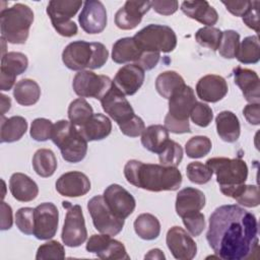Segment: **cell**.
<instances>
[{"instance_id":"6da1fadb","label":"cell","mask_w":260,"mask_h":260,"mask_svg":"<svg viewBox=\"0 0 260 260\" xmlns=\"http://www.w3.org/2000/svg\"><path fill=\"white\" fill-rule=\"evenodd\" d=\"M206 240L224 260H247L259 249L256 216L236 204L221 205L209 216Z\"/></svg>"},{"instance_id":"9c48e42d","label":"cell","mask_w":260,"mask_h":260,"mask_svg":"<svg viewBox=\"0 0 260 260\" xmlns=\"http://www.w3.org/2000/svg\"><path fill=\"white\" fill-rule=\"evenodd\" d=\"M62 205L67 209L61 239L67 247H79L87 239V231L80 205H72L68 201H63Z\"/></svg>"},{"instance_id":"c3c4849f","label":"cell","mask_w":260,"mask_h":260,"mask_svg":"<svg viewBox=\"0 0 260 260\" xmlns=\"http://www.w3.org/2000/svg\"><path fill=\"white\" fill-rule=\"evenodd\" d=\"M35 208L22 207L15 213V224L18 230L25 235H34Z\"/></svg>"},{"instance_id":"3957f363","label":"cell","mask_w":260,"mask_h":260,"mask_svg":"<svg viewBox=\"0 0 260 260\" xmlns=\"http://www.w3.org/2000/svg\"><path fill=\"white\" fill-rule=\"evenodd\" d=\"M108 57L107 48L99 42L74 41L68 44L62 52L64 65L75 71L102 68L108 61Z\"/></svg>"},{"instance_id":"7402d4cb","label":"cell","mask_w":260,"mask_h":260,"mask_svg":"<svg viewBox=\"0 0 260 260\" xmlns=\"http://www.w3.org/2000/svg\"><path fill=\"white\" fill-rule=\"evenodd\" d=\"M144 77L142 68L135 64H127L118 70L113 82L125 95H133L142 86Z\"/></svg>"},{"instance_id":"bcb514c9","label":"cell","mask_w":260,"mask_h":260,"mask_svg":"<svg viewBox=\"0 0 260 260\" xmlns=\"http://www.w3.org/2000/svg\"><path fill=\"white\" fill-rule=\"evenodd\" d=\"M65 250L62 244L58 241H49L41 245L37 251L36 259L45 260V259H64Z\"/></svg>"},{"instance_id":"74e56055","label":"cell","mask_w":260,"mask_h":260,"mask_svg":"<svg viewBox=\"0 0 260 260\" xmlns=\"http://www.w3.org/2000/svg\"><path fill=\"white\" fill-rule=\"evenodd\" d=\"M93 115V110L87 101L83 98H79L70 103L68 107L69 121L77 128L84 125L87 120Z\"/></svg>"},{"instance_id":"7bdbcfd3","label":"cell","mask_w":260,"mask_h":260,"mask_svg":"<svg viewBox=\"0 0 260 260\" xmlns=\"http://www.w3.org/2000/svg\"><path fill=\"white\" fill-rule=\"evenodd\" d=\"M240 46V35L233 29L222 31L220 45L218 48L219 54L225 59L236 58Z\"/></svg>"},{"instance_id":"60d3db41","label":"cell","mask_w":260,"mask_h":260,"mask_svg":"<svg viewBox=\"0 0 260 260\" xmlns=\"http://www.w3.org/2000/svg\"><path fill=\"white\" fill-rule=\"evenodd\" d=\"M212 143L207 136H194L185 144V151L190 158H200L205 156L211 150Z\"/></svg>"},{"instance_id":"5b68a950","label":"cell","mask_w":260,"mask_h":260,"mask_svg":"<svg viewBox=\"0 0 260 260\" xmlns=\"http://www.w3.org/2000/svg\"><path fill=\"white\" fill-rule=\"evenodd\" d=\"M51 139L68 162L81 161L87 152V140L70 121L59 120L53 126Z\"/></svg>"},{"instance_id":"7dc6e473","label":"cell","mask_w":260,"mask_h":260,"mask_svg":"<svg viewBox=\"0 0 260 260\" xmlns=\"http://www.w3.org/2000/svg\"><path fill=\"white\" fill-rule=\"evenodd\" d=\"M190 117L192 122L197 126L207 127L213 119V112L208 105L196 102L190 112Z\"/></svg>"},{"instance_id":"ee69618b","label":"cell","mask_w":260,"mask_h":260,"mask_svg":"<svg viewBox=\"0 0 260 260\" xmlns=\"http://www.w3.org/2000/svg\"><path fill=\"white\" fill-rule=\"evenodd\" d=\"M186 174L192 183L202 185L210 181L213 172L206 164H202L200 161H192L187 165Z\"/></svg>"},{"instance_id":"e0dca14e","label":"cell","mask_w":260,"mask_h":260,"mask_svg":"<svg viewBox=\"0 0 260 260\" xmlns=\"http://www.w3.org/2000/svg\"><path fill=\"white\" fill-rule=\"evenodd\" d=\"M81 28L89 35L102 32L107 26V11L99 0H89L83 3V8L78 16Z\"/></svg>"},{"instance_id":"83f0119b","label":"cell","mask_w":260,"mask_h":260,"mask_svg":"<svg viewBox=\"0 0 260 260\" xmlns=\"http://www.w3.org/2000/svg\"><path fill=\"white\" fill-rule=\"evenodd\" d=\"M78 130L87 141L102 140L110 135L112 131V122L107 116L101 113H93L87 122L79 127Z\"/></svg>"},{"instance_id":"d590c367","label":"cell","mask_w":260,"mask_h":260,"mask_svg":"<svg viewBox=\"0 0 260 260\" xmlns=\"http://www.w3.org/2000/svg\"><path fill=\"white\" fill-rule=\"evenodd\" d=\"M185 85L183 77L176 71H165L158 74L155 79V89L159 95L165 99H170L172 94Z\"/></svg>"},{"instance_id":"4fadbf2b","label":"cell","mask_w":260,"mask_h":260,"mask_svg":"<svg viewBox=\"0 0 260 260\" xmlns=\"http://www.w3.org/2000/svg\"><path fill=\"white\" fill-rule=\"evenodd\" d=\"M34 236L38 240L52 239L58 229L59 211L55 204L44 202L35 208Z\"/></svg>"},{"instance_id":"816d5d0a","label":"cell","mask_w":260,"mask_h":260,"mask_svg":"<svg viewBox=\"0 0 260 260\" xmlns=\"http://www.w3.org/2000/svg\"><path fill=\"white\" fill-rule=\"evenodd\" d=\"M259 1H252L250 8L243 17V22L250 28L259 32Z\"/></svg>"},{"instance_id":"4316f807","label":"cell","mask_w":260,"mask_h":260,"mask_svg":"<svg viewBox=\"0 0 260 260\" xmlns=\"http://www.w3.org/2000/svg\"><path fill=\"white\" fill-rule=\"evenodd\" d=\"M9 189L14 199L20 202H29L37 198L39 187L27 175L14 173L9 179Z\"/></svg>"},{"instance_id":"ffe728a7","label":"cell","mask_w":260,"mask_h":260,"mask_svg":"<svg viewBox=\"0 0 260 260\" xmlns=\"http://www.w3.org/2000/svg\"><path fill=\"white\" fill-rule=\"evenodd\" d=\"M151 8L150 1H126L115 14V24L120 29L135 28L145 13Z\"/></svg>"},{"instance_id":"52a82bcc","label":"cell","mask_w":260,"mask_h":260,"mask_svg":"<svg viewBox=\"0 0 260 260\" xmlns=\"http://www.w3.org/2000/svg\"><path fill=\"white\" fill-rule=\"evenodd\" d=\"M133 39L143 50L156 53H170L177 46V36L168 25L148 24L137 31Z\"/></svg>"},{"instance_id":"db71d44e","label":"cell","mask_w":260,"mask_h":260,"mask_svg":"<svg viewBox=\"0 0 260 260\" xmlns=\"http://www.w3.org/2000/svg\"><path fill=\"white\" fill-rule=\"evenodd\" d=\"M252 1H222V4L235 16H244L251 6Z\"/></svg>"},{"instance_id":"cb8c5ba5","label":"cell","mask_w":260,"mask_h":260,"mask_svg":"<svg viewBox=\"0 0 260 260\" xmlns=\"http://www.w3.org/2000/svg\"><path fill=\"white\" fill-rule=\"evenodd\" d=\"M235 83L241 89L245 100L248 103L260 102V79L258 74L248 68L241 66L236 67L233 70Z\"/></svg>"},{"instance_id":"e575fe53","label":"cell","mask_w":260,"mask_h":260,"mask_svg":"<svg viewBox=\"0 0 260 260\" xmlns=\"http://www.w3.org/2000/svg\"><path fill=\"white\" fill-rule=\"evenodd\" d=\"M32 168L40 177L48 178L53 176L57 169L55 153L48 148L38 149L32 156Z\"/></svg>"},{"instance_id":"6f0895ef","label":"cell","mask_w":260,"mask_h":260,"mask_svg":"<svg viewBox=\"0 0 260 260\" xmlns=\"http://www.w3.org/2000/svg\"><path fill=\"white\" fill-rule=\"evenodd\" d=\"M144 258L145 259H166V256L161 250L152 249L144 256Z\"/></svg>"},{"instance_id":"30bf717a","label":"cell","mask_w":260,"mask_h":260,"mask_svg":"<svg viewBox=\"0 0 260 260\" xmlns=\"http://www.w3.org/2000/svg\"><path fill=\"white\" fill-rule=\"evenodd\" d=\"M87 209L95 230L101 234L116 236L123 230L125 219L119 218L112 213L104 199V196L96 195L89 199Z\"/></svg>"},{"instance_id":"d6986e66","label":"cell","mask_w":260,"mask_h":260,"mask_svg":"<svg viewBox=\"0 0 260 260\" xmlns=\"http://www.w3.org/2000/svg\"><path fill=\"white\" fill-rule=\"evenodd\" d=\"M196 102L194 90L185 84L169 99V112L166 117L180 122H189L190 112Z\"/></svg>"},{"instance_id":"603a6c76","label":"cell","mask_w":260,"mask_h":260,"mask_svg":"<svg viewBox=\"0 0 260 260\" xmlns=\"http://www.w3.org/2000/svg\"><path fill=\"white\" fill-rule=\"evenodd\" d=\"M229 87L225 79L216 74H208L201 77L196 84L198 98L207 103H216L228 93Z\"/></svg>"},{"instance_id":"44dd1931","label":"cell","mask_w":260,"mask_h":260,"mask_svg":"<svg viewBox=\"0 0 260 260\" xmlns=\"http://www.w3.org/2000/svg\"><path fill=\"white\" fill-rule=\"evenodd\" d=\"M56 190L62 196L80 197L90 190V182L81 172H67L56 181Z\"/></svg>"},{"instance_id":"ab89813d","label":"cell","mask_w":260,"mask_h":260,"mask_svg":"<svg viewBox=\"0 0 260 260\" xmlns=\"http://www.w3.org/2000/svg\"><path fill=\"white\" fill-rule=\"evenodd\" d=\"M222 37V31L213 26H204L199 28L195 34L196 42L205 48L211 49L212 51H217L220 45Z\"/></svg>"},{"instance_id":"2e32d148","label":"cell","mask_w":260,"mask_h":260,"mask_svg":"<svg viewBox=\"0 0 260 260\" xmlns=\"http://www.w3.org/2000/svg\"><path fill=\"white\" fill-rule=\"evenodd\" d=\"M166 242L172 255L178 260H191L196 256L197 245L192 236L178 225L168 231Z\"/></svg>"},{"instance_id":"5bb4252c","label":"cell","mask_w":260,"mask_h":260,"mask_svg":"<svg viewBox=\"0 0 260 260\" xmlns=\"http://www.w3.org/2000/svg\"><path fill=\"white\" fill-rule=\"evenodd\" d=\"M86 251L101 259H130L125 246L107 234L92 235L86 244Z\"/></svg>"},{"instance_id":"f5cc1de1","label":"cell","mask_w":260,"mask_h":260,"mask_svg":"<svg viewBox=\"0 0 260 260\" xmlns=\"http://www.w3.org/2000/svg\"><path fill=\"white\" fill-rule=\"evenodd\" d=\"M151 8L161 15H171L179 8L178 1H151Z\"/></svg>"},{"instance_id":"f1b7e54d","label":"cell","mask_w":260,"mask_h":260,"mask_svg":"<svg viewBox=\"0 0 260 260\" xmlns=\"http://www.w3.org/2000/svg\"><path fill=\"white\" fill-rule=\"evenodd\" d=\"M143 50L136 44L135 40L132 38H122L116 41L112 49V60L118 64H124L128 62H133L136 64Z\"/></svg>"},{"instance_id":"277c9868","label":"cell","mask_w":260,"mask_h":260,"mask_svg":"<svg viewBox=\"0 0 260 260\" xmlns=\"http://www.w3.org/2000/svg\"><path fill=\"white\" fill-rule=\"evenodd\" d=\"M34 21V12L29 6L16 3L0 12L1 38L10 44H24Z\"/></svg>"},{"instance_id":"f35d334b","label":"cell","mask_w":260,"mask_h":260,"mask_svg":"<svg viewBox=\"0 0 260 260\" xmlns=\"http://www.w3.org/2000/svg\"><path fill=\"white\" fill-rule=\"evenodd\" d=\"M238 203L245 207H256L260 203L259 190L256 185H242L231 195Z\"/></svg>"},{"instance_id":"4dcf8cb0","label":"cell","mask_w":260,"mask_h":260,"mask_svg":"<svg viewBox=\"0 0 260 260\" xmlns=\"http://www.w3.org/2000/svg\"><path fill=\"white\" fill-rule=\"evenodd\" d=\"M170 140L169 131L162 125H150L141 134V143L150 152L159 153Z\"/></svg>"},{"instance_id":"f6af8a7d","label":"cell","mask_w":260,"mask_h":260,"mask_svg":"<svg viewBox=\"0 0 260 260\" xmlns=\"http://www.w3.org/2000/svg\"><path fill=\"white\" fill-rule=\"evenodd\" d=\"M54 124L46 118H37L31 122L29 134L36 141H46L51 139Z\"/></svg>"},{"instance_id":"681fc988","label":"cell","mask_w":260,"mask_h":260,"mask_svg":"<svg viewBox=\"0 0 260 260\" xmlns=\"http://www.w3.org/2000/svg\"><path fill=\"white\" fill-rule=\"evenodd\" d=\"M187 232L192 237H198L205 229V217L200 211L189 213L182 217Z\"/></svg>"},{"instance_id":"b9f144b4","label":"cell","mask_w":260,"mask_h":260,"mask_svg":"<svg viewBox=\"0 0 260 260\" xmlns=\"http://www.w3.org/2000/svg\"><path fill=\"white\" fill-rule=\"evenodd\" d=\"M183 158V148L182 146L174 141L169 140L164 149L158 153V159L160 165L165 167H175L177 168Z\"/></svg>"},{"instance_id":"ac0fdd59","label":"cell","mask_w":260,"mask_h":260,"mask_svg":"<svg viewBox=\"0 0 260 260\" xmlns=\"http://www.w3.org/2000/svg\"><path fill=\"white\" fill-rule=\"evenodd\" d=\"M28 66L27 57L20 52H8L1 58L0 88L9 90L15 85L16 76L22 74Z\"/></svg>"},{"instance_id":"f907efd6","label":"cell","mask_w":260,"mask_h":260,"mask_svg":"<svg viewBox=\"0 0 260 260\" xmlns=\"http://www.w3.org/2000/svg\"><path fill=\"white\" fill-rule=\"evenodd\" d=\"M119 128L124 135L129 137H137L142 134V132L145 129V125L143 120L137 115H135L131 120L120 125Z\"/></svg>"},{"instance_id":"836d02e7","label":"cell","mask_w":260,"mask_h":260,"mask_svg":"<svg viewBox=\"0 0 260 260\" xmlns=\"http://www.w3.org/2000/svg\"><path fill=\"white\" fill-rule=\"evenodd\" d=\"M134 231L143 240H155L160 233V223L153 214L141 213L134 220Z\"/></svg>"},{"instance_id":"d4e9b609","label":"cell","mask_w":260,"mask_h":260,"mask_svg":"<svg viewBox=\"0 0 260 260\" xmlns=\"http://www.w3.org/2000/svg\"><path fill=\"white\" fill-rule=\"evenodd\" d=\"M205 195L201 190L186 187L177 194L176 212L183 217L189 213L200 211L205 206Z\"/></svg>"},{"instance_id":"7a4b0ae2","label":"cell","mask_w":260,"mask_h":260,"mask_svg":"<svg viewBox=\"0 0 260 260\" xmlns=\"http://www.w3.org/2000/svg\"><path fill=\"white\" fill-rule=\"evenodd\" d=\"M124 176L131 185L151 192L176 191L182 184V174L178 168L144 164L136 159L126 162Z\"/></svg>"},{"instance_id":"9a60e30c","label":"cell","mask_w":260,"mask_h":260,"mask_svg":"<svg viewBox=\"0 0 260 260\" xmlns=\"http://www.w3.org/2000/svg\"><path fill=\"white\" fill-rule=\"evenodd\" d=\"M103 196L112 213L119 218H127L135 209L136 201L132 194L118 184L108 186Z\"/></svg>"},{"instance_id":"d6a6232c","label":"cell","mask_w":260,"mask_h":260,"mask_svg":"<svg viewBox=\"0 0 260 260\" xmlns=\"http://www.w3.org/2000/svg\"><path fill=\"white\" fill-rule=\"evenodd\" d=\"M13 96L16 103L21 106H32L38 103L41 96V88L35 80L24 78L15 83Z\"/></svg>"},{"instance_id":"8fae6325","label":"cell","mask_w":260,"mask_h":260,"mask_svg":"<svg viewBox=\"0 0 260 260\" xmlns=\"http://www.w3.org/2000/svg\"><path fill=\"white\" fill-rule=\"evenodd\" d=\"M113 85V80L109 76L99 75L90 70L78 71L75 74L72 87L74 92L80 98H93L102 100Z\"/></svg>"},{"instance_id":"680465c9","label":"cell","mask_w":260,"mask_h":260,"mask_svg":"<svg viewBox=\"0 0 260 260\" xmlns=\"http://www.w3.org/2000/svg\"><path fill=\"white\" fill-rule=\"evenodd\" d=\"M0 96H1V115H4L10 109L11 100L9 96H7L3 93Z\"/></svg>"},{"instance_id":"8d00e7d4","label":"cell","mask_w":260,"mask_h":260,"mask_svg":"<svg viewBox=\"0 0 260 260\" xmlns=\"http://www.w3.org/2000/svg\"><path fill=\"white\" fill-rule=\"evenodd\" d=\"M236 58L242 64H255L260 59V46L257 36L246 37L239 46Z\"/></svg>"},{"instance_id":"9f6ffc18","label":"cell","mask_w":260,"mask_h":260,"mask_svg":"<svg viewBox=\"0 0 260 260\" xmlns=\"http://www.w3.org/2000/svg\"><path fill=\"white\" fill-rule=\"evenodd\" d=\"M13 218H12V209L10 205L6 202H1V230H9L12 226Z\"/></svg>"},{"instance_id":"f546056e","label":"cell","mask_w":260,"mask_h":260,"mask_svg":"<svg viewBox=\"0 0 260 260\" xmlns=\"http://www.w3.org/2000/svg\"><path fill=\"white\" fill-rule=\"evenodd\" d=\"M218 136L225 142H236L241 134V125L238 117L231 111H222L215 118Z\"/></svg>"},{"instance_id":"8992f818","label":"cell","mask_w":260,"mask_h":260,"mask_svg":"<svg viewBox=\"0 0 260 260\" xmlns=\"http://www.w3.org/2000/svg\"><path fill=\"white\" fill-rule=\"evenodd\" d=\"M206 165L215 174L220 192L228 197L247 181L248 167L241 158L211 157L207 159Z\"/></svg>"},{"instance_id":"11a10c76","label":"cell","mask_w":260,"mask_h":260,"mask_svg":"<svg viewBox=\"0 0 260 260\" xmlns=\"http://www.w3.org/2000/svg\"><path fill=\"white\" fill-rule=\"evenodd\" d=\"M243 114L248 121V123L252 125H259L260 124V107L258 103H251L248 104L244 110Z\"/></svg>"},{"instance_id":"ba28073f","label":"cell","mask_w":260,"mask_h":260,"mask_svg":"<svg viewBox=\"0 0 260 260\" xmlns=\"http://www.w3.org/2000/svg\"><path fill=\"white\" fill-rule=\"evenodd\" d=\"M82 1L52 0L47 6V13L56 31L63 37L71 38L77 34V25L71 18L77 13Z\"/></svg>"},{"instance_id":"7c38bea8","label":"cell","mask_w":260,"mask_h":260,"mask_svg":"<svg viewBox=\"0 0 260 260\" xmlns=\"http://www.w3.org/2000/svg\"><path fill=\"white\" fill-rule=\"evenodd\" d=\"M101 105L106 114H108L118 126L128 122L135 116L132 106L114 82L109 91L101 100Z\"/></svg>"},{"instance_id":"1f68e13d","label":"cell","mask_w":260,"mask_h":260,"mask_svg":"<svg viewBox=\"0 0 260 260\" xmlns=\"http://www.w3.org/2000/svg\"><path fill=\"white\" fill-rule=\"evenodd\" d=\"M27 130V122L21 116H12L5 118L1 115V128H0V141L15 142L19 140Z\"/></svg>"},{"instance_id":"484cf974","label":"cell","mask_w":260,"mask_h":260,"mask_svg":"<svg viewBox=\"0 0 260 260\" xmlns=\"http://www.w3.org/2000/svg\"><path fill=\"white\" fill-rule=\"evenodd\" d=\"M181 10L188 17L206 26H213L218 20L216 10L205 0L184 1L181 4Z\"/></svg>"}]
</instances>
